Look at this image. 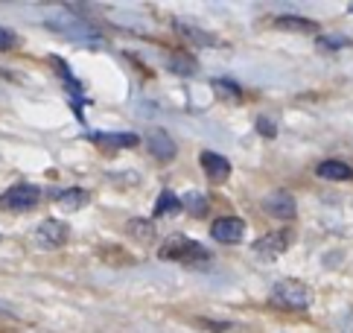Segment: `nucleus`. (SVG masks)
<instances>
[{
	"instance_id": "f257e3e1",
	"label": "nucleus",
	"mask_w": 353,
	"mask_h": 333,
	"mask_svg": "<svg viewBox=\"0 0 353 333\" xmlns=\"http://www.w3.org/2000/svg\"><path fill=\"white\" fill-rule=\"evenodd\" d=\"M158 254H161V260H172V263H208L213 258V254L201 246V242L184 237V234L167 237Z\"/></svg>"
},
{
	"instance_id": "f03ea898",
	"label": "nucleus",
	"mask_w": 353,
	"mask_h": 333,
	"mask_svg": "<svg viewBox=\"0 0 353 333\" xmlns=\"http://www.w3.org/2000/svg\"><path fill=\"white\" fill-rule=\"evenodd\" d=\"M269 301L274 307H281V310H307L312 304V292L307 284H301V280L286 278V280H277L272 287Z\"/></svg>"
},
{
	"instance_id": "7ed1b4c3",
	"label": "nucleus",
	"mask_w": 353,
	"mask_h": 333,
	"mask_svg": "<svg viewBox=\"0 0 353 333\" xmlns=\"http://www.w3.org/2000/svg\"><path fill=\"white\" fill-rule=\"evenodd\" d=\"M47 27L61 32L65 38H73V41H103V35L97 32L94 23H88V21H82L77 15H70V12H65V9L53 12V15L47 18Z\"/></svg>"
},
{
	"instance_id": "20e7f679",
	"label": "nucleus",
	"mask_w": 353,
	"mask_h": 333,
	"mask_svg": "<svg viewBox=\"0 0 353 333\" xmlns=\"http://www.w3.org/2000/svg\"><path fill=\"white\" fill-rule=\"evenodd\" d=\"M41 202V190L35 187V184H27V182H21V184H12L3 196H0V211H9V213H23V211H30L35 208V204Z\"/></svg>"
},
{
	"instance_id": "39448f33",
	"label": "nucleus",
	"mask_w": 353,
	"mask_h": 333,
	"mask_svg": "<svg viewBox=\"0 0 353 333\" xmlns=\"http://www.w3.org/2000/svg\"><path fill=\"white\" fill-rule=\"evenodd\" d=\"M289 246H292V231L283 228V231H269L251 242V254H254L257 260H274V258H281Z\"/></svg>"
},
{
	"instance_id": "423d86ee",
	"label": "nucleus",
	"mask_w": 353,
	"mask_h": 333,
	"mask_svg": "<svg viewBox=\"0 0 353 333\" xmlns=\"http://www.w3.org/2000/svg\"><path fill=\"white\" fill-rule=\"evenodd\" d=\"M35 240L44 249H61L70 240V228L61 220H44L39 228H35Z\"/></svg>"
},
{
	"instance_id": "0eeeda50",
	"label": "nucleus",
	"mask_w": 353,
	"mask_h": 333,
	"mask_svg": "<svg viewBox=\"0 0 353 333\" xmlns=\"http://www.w3.org/2000/svg\"><path fill=\"white\" fill-rule=\"evenodd\" d=\"M210 237L216 242H228V246H234V242H239L245 237V222L239 220V216H222V220H216L210 225Z\"/></svg>"
},
{
	"instance_id": "6e6552de",
	"label": "nucleus",
	"mask_w": 353,
	"mask_h": 333,
	"mask_svg": "<svg viewBox=\"0 0 353 333\" xmlns=\"http://www.w3.org/2000/svg\"><path fill=\"white\" fill-rule=\"evenodd\" d=\"M263 211H266L269 216H274V220H292L298 204H295L292 193H286V190H274V193H269L266 199H263Z\"/></svg>"
},
{
	"instance_id": "1a4fd4ad",
	"label": "nucleus",
	"mask_w": 353,
	"mask_h": 333,
	"mask_svg": "<svg viewBox=\"0 0 353 333\" xmlns=\"http://www.w3.org/2000/svg\"><path fill=\"white\" fill-rule=\"evenodd\" d=\"M143 144H146V149L152 152V158H158V161H172L175 158V140L163 132V129H152L146 137H143Z\"/></svg>"
},
{
	"instance_id": "9d476101",
	"label": "nucleus",
	"mask_w": 353,
	"mask_h": 333,
	"mask_svg": "<svg viewBox=\"0 0 353 333\" xmlns=\"http://www.w3.org/2000/svg\"><path fill=\"white\" fill-rule=\"evenodd\" d=\"M201 166H205V173L210 182H225V178L231 175V164L228 158H222L219 152H201Z\"/></svg>"
},
{
	"instance_id": "9b49d317",
	"label": "nucleus",
	"mask_w": 353,
	"mask_h": 333,
	"mask_svg": "<svg viewBox=\"0 0 353 333\" xmlns=\"http://www.w3.org/2000/svg\"><path fill=\"white\" fill-rule=\"evenodd\" d=\"M315 173L321 178H330V182H347V178H353L350 164H345V161H321L315 166Z\"/></svg>"
},
{
	"instance_id": "f8f14e48",
	"label": "nucleus",
	"mask_w": 353,
	"mask_h": 333,
	"mask_svg": "<svg viewBox=\"0 0 353 333\" xmlns=\"http://www.w3.org/2000/svg\"><path fill=\"white\" fill-rule=\"evenodd\" d=\"M56 202H59L65 211H79V208H85V204L91 202V196H88V190L70 187V190H59V193H56Z\"/></svg>"
},
{
	"instance_id": "ddd939ff",
	"label": "nucleus",
	"mask_w": 353,
	"mask_h": 333,
	"mask_svg": "<svg viewBox=\"0 0 353 333\" xmlns=\"http://www.w3.org/2000/svg\"><path fill=\"white\" fill-rule=\"evenodd\" d=\"M94 140H97V144H105V146H117V149H129V146H134L137 144V140H141V137H137V135H132V132H94L91 135Z\"/></svg>"
},
{
	"instance_id": "4468645a",
	"label": "nucleus",
	"mask_w": 353,
	"mask_h": 333,
	"mask_svg": "<svg viewBox=\"0 0 353 333\" xmlns=\"http://www.w3.org/2000/svg\"><path fill=\"white\" fill-rule=\"evenodd\" d=\"M184 208L181 204V199L172 193V190H163V193L158 196V202H155V216H172V213H179Z\"/></svg>"
},
{
	"instance_id": "2eb2a0df",
	"label": "nucleus",
	"mask_w": 353,
	"mask_h": 333,
	"mask_svg": "<svg viewBox=\"0 0 353 333\" xmlns=\"http://www.w3.org/2000/svg\"><path fill=\"white\" fill-rule=\"evenodd\" d=\"M179 32H181L184 38H190V41H193L196 47H210V44H219V38H216V35L201 32V30H196V27H184V23H179Z\"/></svg>"
},
{
	"instance_id": "dca6fc26",
	"label": "nucleus",
	"mask_w": 353,
	"mask_h": 333,
	"mask_svg": "<svg viewBox=\"0 0 353 333\" xmlns=\"http://www.w3.org/2000/svg\"><path fill=\"white\" fill-rule=\"evenodd\" d=\"M274 23L281 30H295V32H312L315 30V21H310V18H292V15H281Z\"/></svg>"
},
{
	"instance_id": "f3484780",
	"label": "nucleus",
	"mask_w": 353,
	"mask_h": 333,
	"mask_svg": "<svg viewBox=\"0 0 353 333\" xmlns=\"http://www.w3.org/2000/svg\"><path fill=\"white\" fill-rule=\"evenodd\" d=\"M125 228H129V234L137 237V240H152V234H155V228L149 220H132Z\"/></svg>"
},
{
	"instance_id": "a211bd4d",
	"label": "nucleus",
	"mask_w": 353,
	"mask_h": 333,
	"mask_svg": "<svg viewBox=\"0 0 353 333\" xmlns=\"http://www.w3.org/2000/svg\"><path fill=\"white\" fill-rule=\"evenodd\" d=\"M181 204H187V211H190L193 216H201V213L208 211V202H205V196H199V193H187V199H184Z\"/></svg>"
},
{
	"instance_id": "6ab92c4d",
	"label": "nucleus",
	"mask_w": 353,
	"mask_h": 333,
	"mask_svg": "<svg viewBox=\"0 0 353 333\" xmlns=\"http://www.w3.org/2000/svg\"><path fill=\"white\" fill-rule=\"evenodd\" d=\"M15 41H18L15 32L6 30V27H0V50H12V47H15Z\"/></svg>"
},
{
	"instance_id": "aec40b11",
	"label": "nucleus",
	"mask_w": 353,
	"mask_h": 333,
	"mask_svg": "<svg viewBox=\"0 0 353 333\" xmlns=\"http://www.w3.org/2000/svg\"><path fill=\"white\" fill-rule=\"evenodd\" d=\"M319 47H330V50H339V47H347V38H336V35H330V38H321L319 41Z\"/></svg>"
},
{
	"instance_id": "412c9836",
	"label": "nucleus",
	"mask_w": 353,
	"mask_h": 333,
	"mask_svg": "<svg viewBox=\"0 0 353 333\" xmlns=\"http://www.w3.org/2000/svg\"><path fill=\"white\" fill-rule=\"evenodd\" d=\"M260 129H263V132H266V135H274V126H272L269 120H260Z\"/></svg>"
},
{
	"instance_id": "4be33fe9",
	"label": "nucleus",
	"mask_w": 353,
	"mask_h": 333,
	"mask_svg": "<svg viewBox=\"0 0 353 333\" xmlns=\"http://www.w3.org/2000/svg\"><path fill=\"white\" fill-rule=\"evenodd\" d=\"M0 316H15V313H12L9 307H3V304H0Z\"/></svg>"
},
{
	"instance_id": "5701e85b",
	"label": "nucleus",
	"mask_w": 353,
	"mask_h": 333,
	"mask_svg": "<svg viewBox=\"0 0 353 333\" xmlns=\"http://www.w3.org/2000/svg\"><path fill=\"white\" fill-rule=\"evenodd\" d=\"M350 12H353V6H350Z\"/></svg>"
}]
</instances>
